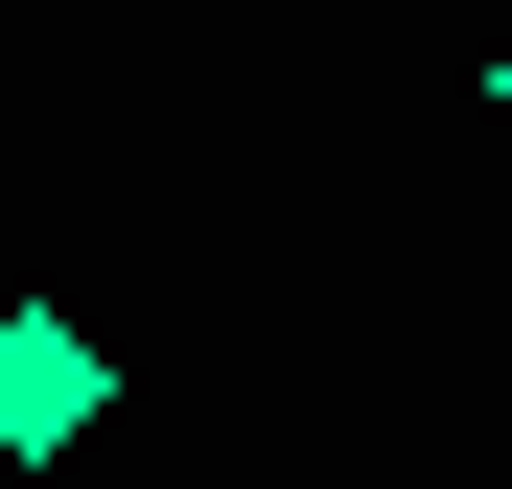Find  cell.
<instances>
[{
  "mask_svg": "<svg viewBox=\"0 0 512 489\" xmlns=\"http://www.w3.org/2000/svg\"><path fill=\"white\" fill-rule=\"evenodd\" d=\"M94 420H117V350L70 303H0V466H70Z\"/></svg>",
  "mask_w": 512,
  "mask_h": 489,
  "instance_id": "cell-1",
  "label": "cell"
},
{
  "mask_svg": "<svg viewBox=\"0 0 512 489\" xmlns=\"http://www.w3.org/2000/svg\"><path fill=\"white\" fill-rule=\"evenodd\" d=\"M489 117H512V47H489Z\"/></svg>",
  "mask_w": 512,
  "mask_h": 489,
  "instance_id": "cell-2",
  "label": "cell"
}]
</instances>
